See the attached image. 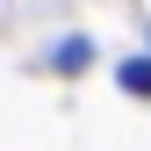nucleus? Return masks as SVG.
I'll list each match as a JSON object with an SVG mask.
<instances>
[{
  "label": "nucleus",
  "instance_id": "2",
  "mask_svg": "<svg viewBox=\"0 0 151 151\" xmlns=\"http://www.w3.org/2000/svg\"><path fill=\"white\" fill-rule=\"evenodd\" d=\"M122 86H129V93H151V58H129V65H122Z\"/></svg>",
  "mask_w": 151,
  "mask_h": 151
},
{
  "label": "nucleus",
  "instance_id": "1",
  "mask_svg": "<svg viewBox=\"0 0 151 151\" xmlns=\"http://www.w3.org/2000/svg\"><path fill=\"white\" fill-rule=\"evenodd\" d=\"M50 65H58V72H79V65H86V43H79V36L58 43V50H50Z\"/></svg>",
  "mask_w": 151,
  "mask_h": 151
}]
</instances>
